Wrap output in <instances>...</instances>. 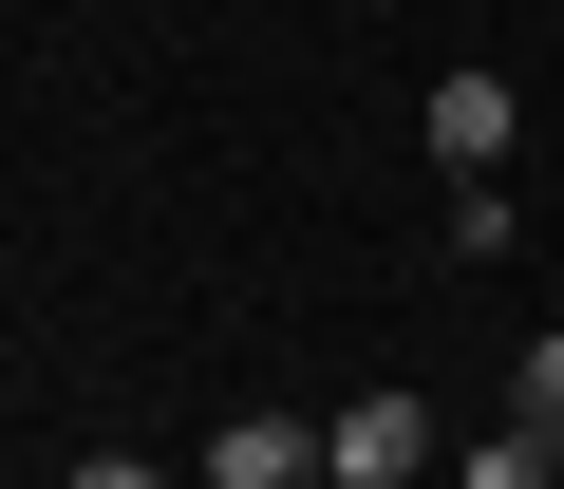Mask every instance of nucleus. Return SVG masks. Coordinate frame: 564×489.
<instances>
[{"mask_svg":"<svg viewBox=\"0 0 564 489\" xmlns=\"http://www.w3.org/2000/svg\"><path fill=\"white\" fill-rule=\"evenodd\" d=\"M188 489H321V433H302V414H226V433L188 452Z\"/></svg>","mask_w":564,"mask_h":489,"instance_id":"7ed1b4c3","label":"nucleus"},{"mask_svg":"<svg viewBox=\"0 0 564 489\" xmlns=\"http://www.w3.org/2000/svg\"><path fill=\"white\" fill-rule=\"evenodd\" d=\"M452 489H564V452H527V433H489V452H452Z\"/></svg>","mask_w":564,"mask_h":489,"instance_id":"423d86ee","label":"nucleus"},{"mask_svg":"<svg viewBox=\"0 0 564 489\" xmlns=\"http://www.w3.org/2000/svg\"><path fill=\"white\" fill-rule=\"evenodd\" d=\"M321 489H433V414H414V395L321 414Z\"/></svg>","mask_w":564,"mask_h":489,"instance_id":"f257e3e1","label":"nucleus"},{"mask_svg":"<svg viewBox=\"0 0 564 489\" xmlns=\"http://www.w3.org/2000/svg\"><path fill=\"white\" fill-rule=\"evenodd\" d=\"M527 244V207H508V170H452V264H508Z\"/></svg>","mask_w":564,"mask_h":489,"instance_id":"20e7f679","label":"nucleus"},{"mask_svg":"<svg viewBox=\"0 0 564 489\" xmlns=\"http://www.w3.org/2000/svg\"><path fill=\"white\" fill-rule=\"evenodd\" d=\"M508 433H527V452H564V320L508 358Z\"/></svg>","mask_w":564,"mask_h":489,"instance_id":"39448f33","label":"nucleus"},{"mask_svg":"<svg viewBox=\"0 0 564 489\" xmlns=\"http://www.w3.org/2000/svg\"><path fill=\"white\" fill-rule=\"evenodd\" d=\"M414 132H433V170H508V132H527V76H489V57H470V76H433V113H414Z\"/></svg>","mask_w":564,"mask_h":489,"instance_id":"f03ea898","label":"nucleus"},{"mask_svg":"<svg viewBox=\"0 0 564 489\" xmlns=\"http://www.w3.org/2000/svg\"><path fill=\"white\" fill-rule=\"evenodd\" d=\"M57 489H188V470H151V452H76Z\"/></svg>","mask_w":564,"mask_h":489,"instance_id":"0eeeda50","label":"nucleus"}]
</instances>
